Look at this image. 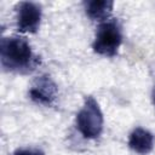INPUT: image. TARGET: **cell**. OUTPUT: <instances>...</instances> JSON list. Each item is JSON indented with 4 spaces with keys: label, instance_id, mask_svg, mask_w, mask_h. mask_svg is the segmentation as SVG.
I'll return each instance as SVG.
<instances>
[{
    "label": "cell",
    "instance_id": "obj_1",
    "mask_svg": "<svg viewBox=\"0 0 155 155\" xmlns=\"http://www.w3.org/2000/svg\"><path fill=\"white\" fill-rule=\"evenodd\" d=\"M1 65L7 71L25 74L33 71L40 63L30 44L22 36L2 38L0 42Z\"/></svg>",
    "mask_w": 155,
    "mask_h": 155
},
{
    "label": "cell",
    "instance_id": "obj_2",
    "mask_svg": "<svg viewBox=\"0 0 155 155\" xmlns=\"http://www.w3.org/2000/svg\"><path fill=\"white\" fill-rule=\"evenodd\" d=\"M103 113L98 102L88 96L84 101V105L76 115V128L84 138L96 139L103 131Z\"/></svg>",
    "mask_w": 155,
    "mask_h": 155
},
{
    "label": "cell",
    "instance_id": "obj_3",
    "mask_svg": "<svg viewBox=\"0 0 155 155\" xmlns=\"http://www.w3.org/2000/svg\"><path fill=\"white\" fill-rule=\"evenodd\" d=\"M122 42V33L116 21H105L99 24L92 48L96 53L105 57H114Z\"/></svg>",
    "mask_w": 155,
    "mask_h": 155
},
{
    "label": "cell",
    "instance_id": "obj_4",
    "mask_svg": "<svg viewBox=\"0 0 155 155\" xmlns=\"http://www.w3.org/2000/svg\"><path fill=\"white\" fill-rule=\"evenodd\" d=\"M41 17L42 10L39 4L23 1L17 6V29L22 33H36Z\"/></svg>",
    "mask_w": 155,
    "mask_h": 155
},
{
    "label": "cell",
    "instance_id": "obj_5",
    "mask_svg": "<svg viewBox=\"0 0 155 155\" xmlns=\"http://www.w3.org/2000/svg\"><path fill=\"white\" fill-rule=\"evenodd\" d=\"M58 96V87L51 76L44 74L35 79L30 90L29 97L33 102L42 105H52Z\"/></svg>",
    "mask_w": 155,
    "mask_h": 155
},
{
    "label": "cell",
    "instance_id": "obj_6",
    "mask_svg": "<svg viewBox=\"0 0 155 155\" xmlns=\"http://www.w3.org/2000/svg\"><path fill=\"white\" fill-rule=\"evenodd\" d=\"M128 147L137 154H149L154 148V136L145 128H134L128 137Z\"/></svg>",
    "mask_w": 155,
    "mask_h": 155
},
{
    "label": "cell",
    "instance_id": "obj_7",
    "mask_svg": "<svg viewBox=\"0 0 155 155\" xmlns=\"http://www.w3.org/2000/svg\"><path fill=\"white\" fill-rule=\"evenodd\" d=\"M85 12L86 15L94 21L107 19L114 7V2L111 0H90L85 1Z\"/></svg>",
    "mask_w": 155,
    "mask_h": 155
},
{
    "label": "cell",
    "instance_id": "obj_8",
    "mask_svg": "<svg viewBox=\"0 0 155 155\" xmlns=\"http://www.w3.org/2000/svg\"><path fill=\"white\" fill-rule=\"evenodd\" d=\"M13 155H44V153L39 149H19Z\"/></svg>",
    "mask_w": 155,
    "mask_h": 155
}]
</instances>
